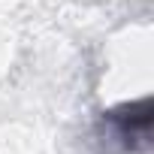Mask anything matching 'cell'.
Instances as JSON below:
<instances>
[{"mask_svg":"<svg viewBox=\"0 0 154 154\" xmlns=\"http://www.w3.org/2000/svg\"><path fill=\"white\" fill-rule=\"evenodd\" d=\"M103 121L115 130V139L124 151H145L151 145V97L121 103L103 112Z\"/></svg>","mask_w":154,"mask_h":154,"instance_id":"cell-1","label":"cell"}]
</instances>
